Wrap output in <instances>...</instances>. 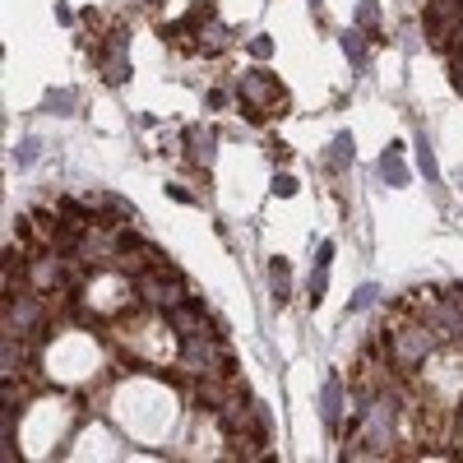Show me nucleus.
<instances>
[{"label": "nucleus", "instance_id": "2", "mask_svg": "<svg viewBox=\"0 0 463 463\" xmlns=\"http://www.w3.org/2000/svg\"><path fill=\"white\" fill-rule=\"evenodd\" d=\"M431 348V333L426 329H408L394 339V352H399V362H417V357Z\"/></svg>", "mask_w": 463, "mask_h": 463}, {"label": "nucleus", "instance_id": "1", "mask_svg": "<svg viewBox=\"0 0 463 463\" xmlns=\"http://www.w3.org/2000/svg\"><path fill=\"white\" fill-rule=\"evenodd\" d=\"M139 292H144V301H153V306H172L181 301V282L176 278H167V274H153V278H139Z\"/></svg>", "mask_w": 463, "mask_h": 463}]
</instances>
